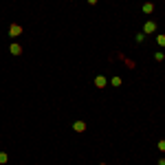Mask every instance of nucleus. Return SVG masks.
<instances>
[{
	"mask_svg": "<svg viewBox=\"0 0 165 165\" xmlns=\"http://www.w3.org/2000/svg\"><path fill=\"white\" fill-rule=\"evenodd\" d=\"M20 33H22V26L20 24H11L9 26V35H11V38H18Z\"/></svg>",
	"mask_w": 165,
	"mask_h": 165,
	"instance_id": "f257e3e1",
	"label": "nucleus"
},
{
	"mask_svg": "<svg viewBox=\"0 0 165 165\" xmlns=\"http://www.w3.org/2000/svg\"><path fill=\"white\" fill-rule=\"evenodd\" d=\"M143 31H145V33H154V31H156V22H145V26H143Z\"/></svg>",
	"mask_w": 165,
	"mask_h": 165,
	"instance_id": "f03ea898",
	"label": "nucleus"
},
{
	"mask_svg": "<svg viewBox=\"0 0 165 165\" xmlns=\"http://www.w3.org/2000/svg\"><path fill=\"white\" fill-rule=\"evenodd\" d=\"M95 86H97V88H104V86H106V77L104 75H97L95 77Z\"/></svg>",
	"mask_w": 165,
	"mask_h": 165,
	"instance_id": "7ed1b4c3",
	"label": "nucleus"
},
{
	"mask_svg": "<svg viewBox=\"0 0 165 165\" xmlns=\"http://www.w3.org/2000/svg\"><path fill=\"white\" fill-rule=\"evenodd\" d=\"M9 49H11V53H13V55H20V53H22V46H20V44H11Z\"/></svg>",
	"mask_w": 165,
	"mask_h": 165,
	"instance_id": "20e7f679",
	"label": "nucleus"
},
{
	"mask_svg": "<svg viewBox=\"0 0 165 165\" xmlns=\"http://www.w3.org/2000/svg\"><path fill=\"white\" fill-rule=\"evenodd\" d=\"M73 128H75L77 132H84V130H86V123H84V121H77V123L73 125Z\"/></svg>",
	"mask_w": 165,
	"mask_h": 165,
	"instance_id": "39448f33",
	"label": "nucleus"
},
{
	"mask_svg": "<svg viewBox=\"0 0 165 165\" xmlns=\"http://www.w3.org/2000/svg\"><path fill=\"white\" fill-rule=\"evenodd\" d=\"M143 11H145V13H152V11H154V5H152V2H145V5H143Z\"/></svg>",
	"mask_w": 165,
	"mask_h": 165,
	"instance_id": "423d86ee",
	"label": "nucleus"
},
{
	"mask_svg": "<svg viewBox=\"0 0 165 165\" xmlns=\"http://www.w3.org/2000/svg\"><path fill=\"white\" fill-rule=\"evenodd\" d=\"M112 86H121V77H112Z\"/></svg>",
	"mask_w": 165,
	"mask_h": 165,
	"instance_id": "0eeeda50",
	"label": "nucleus"
},
{
	"mask_svg": "<svg viewBox=\"0 0 165 165\" xmlns=\"http://www.w3.org/2000/svg\"><path fill=\"white\" fill-rule=\"evenodd\" d=\"M0 163H7V154L5 152H0Z\"/></svg>",
	"mask_w": 165,
	"mask_h": 165,
	"instance_id": "6e6552de",
	"label": "nucleus"
},
{
	"mask_svg": "<svg viewBox=\"0 0 165 165\" xmlns=\"http://www.w3.org/2000/svg\"><path fill=\"white\" fill-rule=\"evenodd\" d=\"M159 44H161V46H165V35H159Z\"/></svg>",
	"mask_w": 165,
	"mask_h": 165,
	"instance_id": "1a4fd4ad",
	"label": "nucleus"
},
{
	"mask_svg": "<svg viewBox=\"0 0 165 165\" xmlns=\"http://www.w3.org/2000/svg\"><path fill=\"white\" fill-rule=\"evenodd\" d=\"M159 150H161V152H165V141H161V143H159Z\"/></svg>",
	"mask_w": 165,
	"mask_h": 165,
	"instance_id": "9d476101",
	"label": "nucleus"
},
{
	"mask_svg": "<svg viewBox=\"0 0 165 165\" xmlns=\"http://www.w3.org/2000/svg\"><path fill=\"white\" fill-rule=\"evenodd\" d=\"M88 2H90V5H95V2H97V0H88Z\"/></svg>",
	"mask_w": 165,
	"mask_h": 165,
	"instance_id": "9b49d317",
	"label": "nucleus"
},
{
	"mask_svg": "<svg viewBox=\"0 0 165 165\" xmlns=\"http://www.w3.org/2000/svg\"><path fill=\"white\" fill-rule=\"evenodd\" d=\"M101 165H104V163H101Z\"/></svg>",
	"mask_w": 165,
	"mask_h": 165,
	"instance_id": "f8f14e48",
	"label": "nucleus"
}]
</instances>
